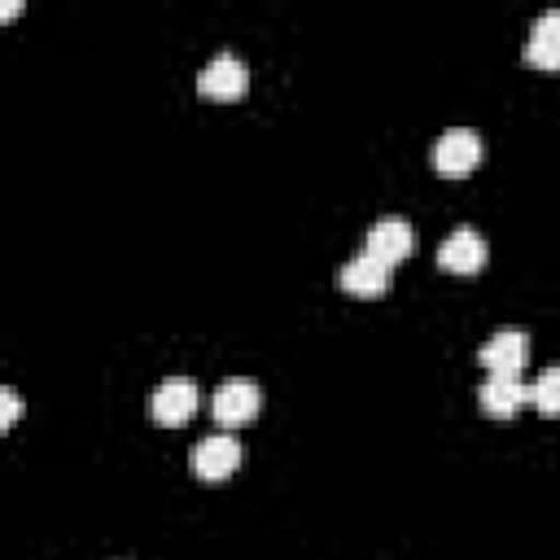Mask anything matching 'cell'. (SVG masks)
I'll use <instances>...</instances> for the list:
<instances>
[{
    "label": "cell",
    "instance_id": "6da1fadb",
    "mask_svg": "<svg viewBox=\"0 0 560 560\" xmlns=\"http://www.w3.org/2000/svg\"><path fill=\"white\" fill-rule=\"evenodd\" d=\"M258 407H262V394H258V385H254L249 376L223 381V385L214 389V402H210V411H214V420H219L223 429L249 424V420L258 416Z\"/></svg>",
    "mask_w": 560,
    "mask_h": 560
},
{
    "label": "cell",
    "instance_id": "7a4b0ae2",
    "mask_svg": "<svg viewBox=\"0 0 560 560\" xmlns=\"http://www.w3.org/2000/svg\"><path fill=\"white\" fill-rule=\"evenodd\" d=\"M245 83H249V70H245V61L232 57V52L210 57V61L201 66V74H197V92L210 96V101H236V96H245Z\"/></svg>",
    "mask_w": 560,
    "mask_h": 560
},
{
    "label": "cell",
    "instance_id": "3957f363",
    "mask_svg": "<svg viewBox=\"0 0 560 560\" xmlns=\"http://www.w3.org/2000/svg\"><path fill=\"white\" fill-rule=\"evenodd\" d=\"M153 420L162 429H179L188 424V416L197 411V385L188 376H166L158 389H153V402H149Z\"/></svg>",
    "mask_w": 560,
    "mask_h": 560
},
{
    "label": "cell",
    "instance_id": "277c9868",
    "mask_svg": "<svg viewBox=\"0 0 560 560\" xmlns=\"http://www.w3.org/2000/svg\"><path fill=\"white\" fill-rule=\"evenodd\" d=\"M481 162V140H477V131H468V127H451V131H442L438 136V144H433V166L442 171V175H468L472 166Z\"/></svg>",
    "mask_w": 560,
    "mask_h": 560
},
{
    "label": "cell",
    "instance_id": "5b68a950",
    "mask_svg": "<svg viewBox=\"0 0 560 560\" xmlns=\"http://www.w3.org/2000/svg\"><path fill=\"white\" fill-rule=\"evenodd\" d=\"M241 468V442L232 433H214V438H201L192 446V472L201 481H223Z\"/></svg>",
    "mask_w": 560,
    "mask_h": 560
},
{
    "label": "cell",
    "instance_id": "8992f818",
    "mask_svg": "<svg viewBox=\"0 0 560 560\" xmlns=\"http://www.w3.org/2000/svg\"><path fill=\"white\" fill-rule=\"evenodd\" d=\"M525 398H529V385H525L521 376H512V372H486V381H481V389H477L481 411L494 416V420L516 416V411L525 407Z\"/></svg>",
    "mask_w": 560,
    "mask_h": 560
},
{
    "label": "cell",
    "instance_id": "52a82bcc",
    "mask_svg": "<svg viewBox=\"0 0 560 560\" xmlns=\"http://www.w3.org/2000/svg\"><path fill=\"white\" fill-rule=\"evenodd\" d=\"M486 262V241L477 228H455L442 245H438V267L442 271H455V276H472L481 271Z\"/></svg>",
    "mask_w": 560,
    "mask_h": 560
},
{
    "label": "cell",
    "instance_id": "ba28073f",
    "mask_svg": "<svg viewBox=\"0 0 560 560\" xmlns=\"http://www.w3.org/2000/svg\"><path fill=\"white\" fill-rule=\"evenodd\" d=\"M337 284H341L346 293L376 298V293H389V284H394V267L381 262V258H372V254H359V258H350V262L337 271Z\"/></svg>",
    "mask_w": 560,
    "mask_h": 560
},
{
    "label": "cell",
    "instance_id": "9c48e42d",
    "mask_svg": "<svg viewBox=\"0 0 560 560\" xmlns=\"http://www.w3.org/2000/svg\"><path fill=\"white\" fill-rule=\"evenodd\" d=\"M477 359H481L486 372H512V376H521V368H525V359H529V337L516 332V328H503V332H494L490 341H481Z\"/></svg>",
    "mask_w": 560,
    "mask_h": 560
},
{
    "label": "cell",
    "instance_id": "30bf717a",
    "mask_svg": "<svg viewBox=\"0 0 560 560\" xmlns=\"http://www.w3.org/2000/svg\"><path fill=\"white\" fill-rule=\"evenodd\" d=\"M525 61H529L534 70H547V74L560 70V9H547V13L529 26Z\"/></svg>",
    "mask_w": 560,
    "mask_h": 560
},
{
    "label": "cell",
    "instance_id": "8fae6325",
    "mask_svg": "<svg viewBox=\"0 0 560 560\" xmlns=\"http://www.w3.org/2000/svg\"><path fill=\"white\" fill-rule=\"evenodd\" d=\"M363 254H372V258H381V262H389V267L402 262V258L411 254V223H407V219H381V223H372Z\"/></svg>",
    "mask_w": 560,
    "mask_h": 560
},
{
    "label": "cell",
    "instance_id": "7c38bea8",
    "mask_svg": "<svg viewBox=\"0 0 560 560\" xmlns=\"http://www.w3.org/2000/svg\"><path fill=\"white\" fill-rule=\"evenodd\" d=\"M529 402L542 416H560V368H547L534 385H529Z\"/></svg>",
    "mask_w": 560,
    "mask_h": 560
},
{
    "label": "cell",
    "instance_id": "4fadbf2b",
    "mask_svg": "<svg viewBox=\"0 0 560 560\" xmlns=\"http://www.w3.org/2000/svg\"><path fill=\"white\" fill-rule=\"evenodd\" d=\"M18 416H22L18 394H13V389H0V429H13V424H18Z\"/></svg>",
    "mask_w": 560,
    "mask_h": 560
}]
</instances>
